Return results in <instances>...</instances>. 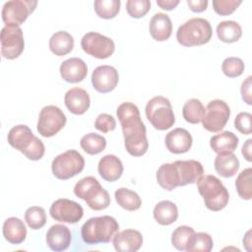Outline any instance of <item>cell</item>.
<instances>
[{
    "mask_svg": "<svg viewBox=\"0 0 252 252\" xmlns=\"http://www.w3.org/2000/svg\"><path fill=\"white\" fill-rule=\"evenodd\" d=\"M116 115L122 127L126 151L133 157L145 155L149 148L147 129L137 105L122 102L116 109Z\"/></svg>",
    "mask_w": 252,
    "mask_h": 252,
    "instance_id": "6da1fadb",
    "label": "cell"
},
{
    "mask_svg": "<svg viewBox=\"0 0 252 252\" xmlns=\"http://www.w3.org/2000/svg\"><path fill=\"white\" fill-rule=\"evenodd\" d=\"M119 224L110 216H101L89 219L81 227L83 241L89 245L108 243L118 232Z\"/></svg>",
    "mask_w": 252,
    "mask_h": 252,
    "instance_id": "7a4b0ae2",
    "label": "cell"
},
{
    "mask_svg": "<svg viewBox=\"0 0 252 252\" xmlns=\"http://www.w3.org/2000/svg\"><path fill=\"white\" fill-rule=\"evenodd\" d=\"M7 139L10 146L20 151L31 160H38L44 155L45 148L42 141L34 136L31 128L25 124L11 128Z\"/></svg>",
    "mask_w": 252,
    "mask_h": 252,
    "instance_id": "3957f363",
    "label": "cell"
},
{
    "mask_svg": "<svg viewBox=\"0 0 252 252\" xmlns=\"http://www.w3.org/2000/svg\"><path fill=\"white\" fill-rule=\"evenodd\" d=\"M198 192L203 197L205 206L213 211L219 212L224 209L229 200V194L222 182L215 175H203L197 182Z\"/></svg>",
    "mask_w": 252,
    "mask_h": 252,
    "instance_id": "277c9868",
    "label": "cell"
},
{
    "mask_svg": "<svg viewBox=\"0 0 252 252\" xmlns=\"http://www.w3.org/2000/svg\"><path fill=\"white\" fill-rule=\"evenodd\" d=\"M213 34L211 24L204 18H192L182 24L176 32V39L183 46L203 45Z\"/></svg>",
    "mask_w": 252,
    "mask_h": 252,
    "instance_id": "5b68a950",
    "label": "cell"
},
{
    "mask_svg": "<svg viewBox=\"0 0 252 252\" xmlns=\"http://www.w3.org/2000/svg\"><path fill=\"white\" fill-rule=\"evenodd\" d=\"M74 194L85 200L87 205L94 211L104 210L110 204L108 192L94 176H87L79 180L74 187Z\"/></svg>",
    "mask_w": 252,
    "mask_h": 252,
    "instance_id": "8992f818",
    "label": "cell"
},
{
    "mask_svg": "<svg viewBox=\"0 0 252 252\" xmlns=\"http://www.w3.org/2000/svg\"><path fill=\"white\" fill-rule=\"evenodd\" d=\"M146 116L152 126L158 130H166L175 122L174 113L168 98L157 95L151 98L145 108Z\"/></svg>",
    "mask_w": 252,
    "mask_h": 252,
    "instance_id": "52a82bcc",
    "label": "cell"
},
{
    "mask_svg": "<svg viewBox=\"0 0 252 252\" xmlns=\"http://www.w3.org/2000/svg\"><path fill=\"white\" fill-rule=\"evenodd\" d=\"M85 167L83 156L76 150H68L58 155L51 163L53 175L60 180H67L82 172Z\"/></svg>",
    "mask_w": 252,
    "mask_h": 252,
    "instance_id": "ba28073f",
    "label": "cell"
},
{
    "mask_svg": "<svg viewBox=\"0 0 252 252\" xmlns=\"http://www.w3.org/2000/svg\"><path fill=\"white\" fill-rule=\"evenodd\" d=\"M229 116L230 108L228 104L221 99H214L207 104L201 122L207 131L216 133L224 128Z\"/></svg>",
    "mask_w": 252,
    "mask_h": 252,
    "instance_id": "9c48e42d",
    "label": "cell"
},
{
    "mask_svg": "<svg viewBox=\"0 0 252 252\" xmlns=\"http://www.w3.org/2000/svg\"><path fill=\"white\" fill-rule=\"evenodd\" d=\"M66 121L67 118L59 107L46 105L39 112L36 129L42 137L49 138L62 130Z\"/></svg>",
    "mask_w": 252,
    "mask_h": 252,
    "instance_id": "30bf717a",
    "label": "cell"
},
{
    "mask_svg": "<svg viewBox=\"0 0 252 252\" xmlns=\"http://www.w3.org/2000/svg\"><path fill=\"white\" fill-rule=\"evenodd\" d=\"M1 54L12 60L18 58L25 48L23 31L19 26L5 25L1 30Z\"/></svg>",
    "mask_w": 252,
    "mask_h": 252,
    "instance_id": "8fae6325",
    "label": "cell"
},
{
    "mask_svg": "<svg viewBox=\"0 0 252 252\" xmlns=\"http://www.w3.org/2000/svg\"><path fill=\"white\" fill-rule=\"evenodd\" d=\"M81 47L87 54L98 59L110 57L115 50L114 41L110 37L95 32L84 34L81 39Z\"/></svg>",
    "mask_w": 252,
    "mask_h": 252,
    "instance_id": "7c38bea8",
    "label": "cell"
},
{
    "mask_svg": "<svg viewBox=\"0 0 252 252\" xmlns=\"http://www.w3.org/2000/svg\"><path fill=\"white\" fill-rule=\"evenodd\" d=\"M37 5L34 0H11L3 5L1 16L5 25H22Z\"/></svg>",
    "mask_w": 252,
    "mask_h": 252,
    "instance_id": "4fadbf2b",
    "label": "cell"
},
{
    "mask_svg": "<svg viewBox=\"0 0 252 252\" xmlns=\"http://www.w3.org/2000/svg\"><path fill=\"white\" fill-rule=\"evenodd\" d=\"M49 214L55 220L76 223L83 218L84 209L79 203L73 200L61 198L51 204Z\"/></svg>",
    "mask_w": 252,
    "mask_h": 252,
    "instance_id": "5bb4252c",
    "label": "cell"
},
{
    "mask_svg": "<svg viewBox=\"0 0 252 252\" xmlns=\"http://www.w3.org/2000/svg\"><path fill=\"white\" fill-rule=\"evenodd\" d=\"M119 81L118 71L110 65L96 67L92 74V84L94 89L101 94L113 91Z\"/></svg>",
    "mask_w": 252,
    "mask_h": 252,
    "instance_id": "9a60e30c",
    "label": "cell"
},
{
    "mask_svg": "<svg viewBox=\"0 0 252 252\" xmlns=\"http://www.w3.org/2000/svg\"><path fill=\"white\" fill-rule=\"evenodd\" d=\"M173 163L175 164L178 172L179 186L197 183L204 174L203 165L198 160H175Z\"/></svg>",
    "mask_w": 252,
    "mask_h": 252,
    "instance_id": "2e32d148",
    "label": "cell"
},
{
    "mask_svg": "<svg viewBox=\"0 0 252 252\" xmlns=\"http://www.w3.org/2000/svg\"><path fill=\"white\" fill-rule=\"evenodd\" d=\"M112 243L118 252H136L142 247L143 235L139 230L125 229L113 236Z\"/></svg>",
    "mask_w": 252,
    "mask_h": 252,
    "instance_id": "e0dca14e",
    "label": "cell"
},
{
    "mask_svg": "<svg viewBox=\"0 0 252 252\" xmlns=\"http://www.w3.org/2000/svg\"><path fill=\"white\" fill-rule=\"evenodd\" d=\"M71 241L72 233L64 224H53L46 232V244L52 251H65L70 246Z\"/></svg>",
    "mask_w": 252,
    "mask_h": 252,
    "instance_id": "ac0fdd59",
    "label": "cell"
},
{
    "mask_svg": "<svg viewBox=\"0 0 252 252\" xmlns=\"http://www.w3.org/2000/svg\"><path fill=\"white\" fill-rule=\"evenodd\" d=\"M59 71L64 81L75 84L86 78L88 67L83 59L79 57H71L61 63Z\"/></svg>",
    "mask_w": 252,
    "mask_h": 252,
    "instance_id": "d6986e66",
    "label": "cell"
},
{
    "mask_svg": "<svg viewBox=\"0 0 252 252\" xmlns=\"http://www.w3.org/2000/svg\"><path fill=\"white\" fill-rule=\"evenodd\" d=\"M166 149L172 154H184L191 149L192 136L184 128H175L165 136Z\"/></svg>",
    "mask_w": 252,
    "mask_h": 252,
    "instance_id": "ffe728a7",
    "label": "cell"
},
{
    "mask_svg": "<svg viewBox=\"0 0 252 252\" xmlns=\"http://www.w3.org/2000/svg\"><path fill=\"white\" fill-rule=\"evenodd\" d=\"M64 102L71 113L82 115L89 109L91 98L89 94L84 89L76 87L70 89L65 94Z\"/></svg>",
    "mask_w": 252,
    "mask_h": 252,
    "instance_id": "44dd1931",
    "label": "cell"
},
{
    "mask_svg": "<svg viewBox=\"0 0 252 252\" xmlns=\"http://www.w3.org/2000/svg\"><path fill=\"white\" fill-rule=\"evenodd\" d=\"M123 164L119 158L114 155H106L102 157L97 164L99 175L108 182H113L119 179L123 173Z\"/></svg>",
    "mask_w": 252,
    "mask_h": 252,
    "instance_id": "7402d4cb",
    "label": "cell"
},
{
    "mask_svg": "<svg viewBox=\"0 0 252 252\" xmlns=\"http://www.w3.org/2000/svg\"><path fill=\"white\" fill-rule=\"evenodd\" d=\"M149 31L155 40H167L172 32V23L168 15L164 13L155 14L150 21Z\"/></svg>",
    "mask_w": 252,
    "mask_h": 252,
    "instance_id": "603a6c76",
    "label": "cell"
},
{
    "mask_svg": "<svg viewBox=\"0 0 252 252\" xmlns=\"http://www.w3.org/2000/svg\"><path fill=\"white\" fill-rule=\"evenodd\" d=\"M2 232L4 238L11 244H21L27 236V228L24 221L16 217L5 220Z\"/></svg>",
    "mask_w": 252,
    "mask_h": 252,
    "instance_id": "cb8c5ba5",
    "label": "cell"
},
{
    "mask_svg": "<svg viewBox=\"0 0 252 252\" xmlns=\"http://www.w3.org/2000/svg\"><path fill=\"white\" fill-rule=\"evenodd\" d=\"M214 167L220 176L224 178L232 177L239 169V160L233 152L218 154L214 161Z\"/></svg>",
    "mask_w": 252,
    "mask_h": 252,
    "instance_id": "d4e9b609",
    "label": "cell"
},
{
    "mask_svg": "<svg viewBox=\"0 0 252 252\" xmlns=\"http://www.w3.org/2000/svg\"><path fill=\"white\" fill-rule=\"evenodd\" d=\"M153 215L158 223L161 225H169L176 221L178 218V209L173 202L163 200L155 206Z\"/></svg>",
    "mask_w": 252,
    "mask_h": 252,
    "instance_id": "484cf974",
    "label": "cell"
},
{
    "mask_svg": "<svg viewBox=\"0 0 252 252\" xmlns=\"http://www.w3.org/2000/svg\"><path fill=\"white\" fill-rule=\"evenodd\" d=\"M238 141L239 139L234 133L230 131H223L220 134L214 135L210 139V146L217 154L230 153L237 148Z\"/></svg>",
    "mask_w": 252,
    "mask_h": 252,
    "instance_id": "4316f807",
    "label": "cell"
},
{
    "mask_svg": "<svg viewBox=\"0 0 252 252\" xmlns=\"http://www.w3.org/2000/svg\"><path fill=\"white\" fill-rule=\"evenodd\" d=\"M157 181L159 186L167 191H171L179 186V176L173 162L163 163L157 170Z\"/></svg>",
    "mask_w": 252,
    "mask_h": 252,
    "instance_id": "83f0119b",
    "label": "cell"
},
{
    "mask_svg": "<svg viewBox=\"0 0 252 252\" xmlns=\"http://www.w3.org/2000/svg\"><path fill=\"white\" fill-rule=\"evenodd\" d=\"M74 47L73 36L65 31H59L53 33L49 39V49L57 56L67 55Z\"/></svg>",
    "mask_w": 252,
    "mask_h": 252,
    "instance_id": "f1b7e54d",
    "label": "cell"
},
{
    "mask_svg": "<svg viewBox=\"0 0 252 252\" xmlns=\"http://www.w3.org/2000/svg\"><path fill=\"white\" fill-rule=\"evenodd\" d=\"M217 35L220 40L232 43L241 37L242 29L235 21H222L217 26Z\"/></svg>",
    "mask_w": 252,
    "mask_h": 252,
    "instance_id": "f546056e",
    "label": "cell"
},
{
    "mask_svg": "<svg viewBox=\"0 0 252 252\" xmlns=\"http://www.w3.org/2000/svg\"><path fill=\"white\" fill-rule=\"evenodd\" d=\"M114 197L117 204L125 209L126 211H137L142 205V200L140 196L128 188H119L114 192Z\"/></svg>",
    "mask_w": 252,
    "mask_h": 252,
    "instance_id": "4dcf8cb0",
    "label": "cell"
},
{
    "mask_svg": "<svg viewBox=\"0 0 252 252\" xmlns=\"http://www.w3.org/2000/svg\"><path fill=\"white\" fill-rule=\"evenodd\" d=\"M80 146L89 155H97L106 147V139L96 133H89L82 137Z\"/></svg>",
    "mask_w": 252,
    "mask_h": 252,
    "instance_id": "1f68e13d",
    "label": "cell"
},
{
    "mask_svg": "<svg viewBox=\"0 0 252 252\" xmlns=\"http://www.w3.org/2000/svg\"><path fill=\"white\" fill-rule=\"evenodd\" d=\"M205 113V106L198 98L188 99L182 108L183 118L191 124H198L202 121Z\"/></svg>",
    "mask_w": 252,
    "mask_h": 252,
    "instance_id": "d6a6232c",
    "label": "cell"
},
{
    "mask_svg": "<svg viewBox=\"0 0 252 252\" xmlns=\"http://www.w3.org/2000/svg\"><path fill=\"white\" fill-rule=\"evenodd\" d=\"M195 230L191 226L180 225L176 227L171 234V244L179 251H186Z\"/></svg>",
    "mask_w": 252,
    "mask_h": 252,
    "instance_id": "836d02e7",
    "label": "cell"
},
{
    "mask_svg": "<svg viewBox=\"0 0 252 252\" xmlns=\"http://www.w3.org/2000/svg\"><path fill=\"white\" fill-rule=\"evenodd\" d=\"M252 169L250 167L243 169L235 180V187L238 196L244 200L252 198Z\"/></svg>",
    "mask_w": 252,
    "mask_h": 252,
    "instance_id": "e575fe53",
    "label": "cell"
},
{
    "mask_svg": "<svg viewBox=\"0 0 252 252\" xmlns=\"http://www.w3.org/2000/svg\"><path fill=\"white\" fill-rule=\"evenodd\" d=\"M94 9L99 18L112 19L119 13L120 0H95Z\"/></svg>",
    "mask_w": 252,
    "mask_h": 252,
    "instance_id": "d590c367",
    "label": "cell"
},
{
    "mask_svg": "<svg viewBox=\"0 0 252 252\" xmlns=\"http://www.w3.org/2000/svg\"><path fill=\"white\" fill-rule=\"evenodd\" d=\"M214 242L212 236L207 232H195L186 251L188 252H210Z\"/></svg>",
    "mask_w": 252,
    "mask_h": 252,
    "instance_id": "8d00e7d4",
    "label": "cell"
},
{
    "mask_svg": "<svg viewBox=\"0 0 252 252\" xmlns=\"http://www.w3.org/2000/svg\"><path fill=\"white\" fill-rule=\"evenodd\" d=\"M25 220L32 229H39L46 223L45 210L38 206H32L26 210Z\"/></svg>",
    "mask_w": 252,
    "mask_h": 252,
    "instance_id": "74e56055",
    "label": "cell"
},
{
    "mask_svg": "<svg viewBox=\"0 0 252 252\" xmlns=\"http://www.w3.org/2000/svg\"><path fill=\"white\" fill-rule=\"evenodd\" d=\"M244 68V62L239 57H227L222 61L221 64V70L228 78L239 77L243 73Z\"/></svg>",
    "mask_w": 252,
    "mask_h": 252,
    "instance_id": "f35d334b",
    "label": "cell"
},
{
    "mask_svg": "<svg viewBox=\"0 0 252 252\" xmlns=\"http://www.w3.org/2000/svg\"><path fill=\"white\" fill-rule=\"evenodd\" d=\"M151 8L149 0H128L126 2V10L130 17L139 19L144 17Z\"/></svg>",
    "mask_w": 252,
    "mask_h": 252,
    "instance_id": "ab89813d",
    "label": "cell"
},
{
    "mask_svg": "<svg viewBox=\"0 0 252 252\" xmlns=\"http://www.w3.org/2000/svg\"><path fill=\"white\" fill-rule=\"evenodd\" d=\"M241 3L240 0H214L213 8L217 14L227 16L232 14Z\"/></svg>",
    "mask_w": 252,
    "mask_h": 252,
    "instance_id": "60d3db41",
    "label": "cell"
},
{
    "mask_svg": "<svg viewBox=\"0 0 252 252\" xmlns=\"http://www.w3.org/2000/svg\"><path fill=\"white\" fill-rule=\"evenodd\" d=\"M94 127L102 133H108L115 129L116 121L112 115L107 113H100L95 118Z\"/></svg>",
    "mask_w": 252,
    "mask_h": 252,
    "instance_id": "b9f144b4",
    "label": "cell"
},
{
    "mask_svg": "<svg viewBox=\"0 0 252 252\" xmlns=\"http://www.w3.org/2000/svg\"><path fill=\"white\" fill-rule=\"evenodd\" d=\"M252 115L249 112H239L234 119V127L243 135L251 134Z\"/></svg>",
    "mask_w": 252,
    "mask_h": 252,
    "instance_id": "7bdbcfd3",
    "label": "cell"
},
{
    "mask_svg": "<svg viewBox=\"0 0 252 252\" xmlns=\"http://www.w3.org/2000/svg\"><path fill=\"white\" fill-rule=\"evenodd\" d=\"M251 88H252V77L251 76H248L246 78L245 81H243L242 85H241V88H240V93H241V96H242V99L249 105L252 104V98H251V94H252V92H251Z\"/></svg>",
    "mask_w": 252,
    "mask_h": 252,
    "instance_id": "ee69618b",
    "label": "cell"
},
{
    "mask_svg": "<svg viewBox=\"0 0 252 252\" xmlns=\"http://www.w3.org/2000/svg\"><path fill=\"white\" fill-rule=\"evenodd\" d=\"M187 4L191 11L200 13L207 9L208 0H187Z\"/></svg>",
    "mask_w": 252,
    "mask_h": 252,
    "instance_id": "f6af8a7d",
    "label": "cell"
},
{
    "mask_svg": "<svg viewBox=\"0 0 252 252\" xmlns=\"http://www.w3.org/2000/svg\"><path fill=\"white\" fill-rule=\"evenodd\" d=\"M157 4L161 9L169 11L174 9L179 4V0H157Z\"/></svg>",
    "mask_w": 252,
    "mask_h": 252,
    "instance_id": "bcb514c9",
    "label": "cell"
},
{
    "mask_svg": "<svg viewBox=\"0 0 252 252\" xmlns=\"http://www.w3.org/2000/svg\"><path fill=\"white\" fill-rule=\"evenodd\" d=\"M251 142H252V139H248L245 142V144L243 145L242 150H241V154L243 155V157L245 158V159L247 161L252 160V158H251Z\"/></svg>",
    "mask_w": 252,
    "mask_h": 252,
    "instance_id": "7dc6e473",
    "label": "cell"
},
{
    "mask_svg": "<svg viewBox=\"0 0 252 252\" xmlns=\"http://www.w3.org/2000/svg\"><path fill=\"white\" fill-rule=\"evenodd\" d=\"M250 234H251V230H248V231L246 232L244 238H243V245L246 246V249H247L248 251H250V247H249V246H250V244H251V236H250Z\"/></svg>",
    "mask_w": 252,
    "mask_h": 252,
    "instance_id": "c3c4849f",
    "label": "cell"
}]
</instances>
